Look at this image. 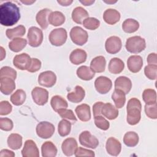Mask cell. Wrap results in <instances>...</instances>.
<instances>
[{
    "instance_id": "59",
    "label": "cell",
    "mask_w": 157,
    "mask_h": 157,
    "mask_svg": "<svg viewBox=\"0 0 157 157\" xmlns=\"http://www.w3.org/2000/svg\"><path fill=\"white\" fill-rule=\"evenodd\" d=\"M104 2H106V3H108V4H110V3L113 4V3H115L117 1H104Z\"/></svg>"
},
{
    "instance_id": "58",
    "label": "cell",
    "mask_w": 157,
    "mask_h": 157,
    "mask_svg": "<svg viewBox=\"0 0 157 157\" xmlns=\"http://www.w3.org/2000/svg\"><path fill=\"white\" fill-rule=\"evenodd\" d=\"M21 2L22 3H23V4H26V5H30V4H33V2H34L35 1H21Z\"/></svg>"
},
{
    "instance_id": "6",
    "label": "cell",
    "mask_w": 157,
    "mask_h": 157,
    "mask_svg": "<svg viewBox=\"0 0 157 157\" xmlns=\"http://www.w3.org/2000/svg\"><path fill=\"white\" fill-rule=\"evenodd\" d=\"M27 37L29 45L33 47H37L42 44L44 39L42 31L36 26L29 28Z\"/></svg>"
},
{
    "instance_id": "13",
    "label": "cell",
    "mask_w": 157,
    "mask_h": 157,
    "mask_svg": "<svg viewBox=\"0 0 157 157\" xmlns=\"http://www.w3.org/2000/svg\"><path fill=\"white\" fill-rule=\"evenodd\" d=\"M31 63V58L30 56L26 53H23L15 56L13 59V66L20 70H28Z\"/></svg>"
},
{
    "instance_id": "46",
    "label": "cell",
    "mask_w": 157,
    "mask_h": 157,
    "mask_svg": "<svg viewBox=\"0 0 157 157\" xmlns=\"http://www.w3.org/2000/svg\"><path fill=\"white\" fill-rule=\"evenodd\" d=\"M4 77L15 80L17 78V71L9 66H4L1 67L0 71V78Z\"/></svg>"
},
{
    "instance_id": "26",
    "label": "cell",
    "mask_w": 157,
    "mask_h": 157,
    "mask_svg": "<svg viewBox=\"0 0 157 157\" xmlns=\"http://www.w3.org/2000/svg\"><path fill=\"white\" fill-rule=\"evenodd\" d=\"M105 58L103 56H98L94 58L91 60L90 63V68L94 73H101L105 71Z\"/></svg>"
},
{
    "instance_id": "11",
    "label": "cell",
    "mask_w": 157,
    "mask_h": 157,
    "mask_svg": "<svg viewBox=\"0 0 157 157\" xmlns=\"http://www.w3.org/2000/svg\"><path fill=\"white\" fill-rule=\"evenodd\" d=\"M94 86L96 91L100 94H106L112 88L111 80L105 76H99L94 81Z\"/></svg>"
},
{
    "instance_id": "44",
    "label": "cell",
    "mask_w": 157,
    "mask_h": 157,
    "mask_svg": "<svg viewBox=\"0 0 157 157\" xmlns=\"http://www.w3.org/2000/svg\"><path fill=\"white\" fill-rule=\"evenodd\" d=\"M144 73L150 80H156L157 77V65L148 64L145 67Z\"/></svg>"
},
{
    "instance_id": "3",
    "label": "cell",
    "mask_w": 157,
    "mask_h": 157,
    "mask_svg": "<svg viewBox=\"0 0 157 157\" xmlns=\"http://www.w3.org/2000/svg\"><path fill=\"white\" fill-rule=\"evenodd\" d=\"M125 47L126 50L130 53H139L145 48V40L139 36L129 37L126 40Z\"/></svg>"
},
{
    "instance_id": "2",
    "label": "cell",
    "mask_w": 157,
    "mask_h": 157,
    "mask_svg": "<svg viewBox=\"0 0 157 157\" xmlns=\"http://www.w3.org/2000/svg\"><path fill=\"white\" fill-rule=\"evenodd\" d=\"M142 105L140 101L136 98H131L127 104L126 120L129 124L136 125L141 118Z\"/></svg>"
},
{
    "instance_id": "22",
    "label": "cell",
    "mask_w": 157,
    "mask_h": 157,
    "mask_svg": "<svg viewBox=\"0 0 157 157\" xmlns=\"http://www.w3.org/2000/svg\"><path fill=\"white\" fill-rule=\"evenodd\" d=\"M103 19L109 25H115L120 19V12L114 9H108L103 13Z\"/></svg>"
},
{
    "instance_id": "35",
    "label": "cell",
    "mask_w": 157,
    "mask_h": 157,
    "mask_svg": "<svg viewBox=\"0 0 157 157\" xmlns=\"http://www.w3.org/2000/svg\"><path fill=\"white\" fill-rule=\"evenodd\" d=\"M27 40L24 38L17 37L12 39L9 43V47L13 52H19L26 45Z\"/></svg>"
},
{
    "instance_id": "21",
    "label": "cell",
    "mask_w": 157,
    "mask_h": 157,
    "mask_svg": "<svg viewBox=\"0 0 157 157\" xmlns=\"http://www.w3.org/2000/svg\"><path fill=\"white\" fill-rule=\"evenodd\" d=\"M75 112L80 120L82 121H88L91 119L90 107L86 104H82L76 107Z\"/></svg>"
},
{
    "instance_id": "27",
    "label": "cell",
    "mask_w": 157,
    "mask_h": 157,
    "mask_svg": "<svg viewBox=\"0 0 157 157\" xmlns=\"http://www.w3.org/2000/svg\"><path fill=\"white\" fill-rule=\"evenodd\" d=\"M124 67L123 61L118 58H113L110 59L109 64V71L113 74H118L121 73Z\"/></svg>"
},
{
    "instance_id": "37",
    "label": "cell",
    "mask_w": 157,
    "mask_h": 157,
    "mask_svg": "<svg viewBox=\"0 0 157 157\" xmlns=\"http://www.w3.org/2000/svg\"><path fill=\"white\" fill-rule=\"evenodd\" d=\"M26 98V94L25 91L23 90L18 89L16 90L10 96V101L11 102L17 106L22 105Z\"/></svg>"
},
{
    "instance_id": "48",
    "label": "cell",
    "mask_w": 157,
    "mask_h": 157,
    "mask_svg": "<svg viewBox=\"0 0 157 157\" xmlns=\"http://www.w3.org/2000/svg\"><path fill=\"white\" fill-rule=\"evenodd\" d=\"M13 127V121L8 118H0V128L1 130L6 131H10Z\"/></svg>"
},
{
    "instance_id": "42",
    "label": "cell",
    "mask_w": 157,
    "mask_h": 157,
    "mask_svg": "<svg viewBox=\"0 0 157 157\" xmlns=\"http://www.w3.org/2000/svg\"><path fill=\"white\" fill-rule=\"evenodd\" d=\"M83 26L89 30H95L100 25V21L96 18L88 17L85 18L82 23Z\"/></svg>"
},
{
    "instance_id": "36",
    "label": "cell",
    "mask_w": 157,
    "mask_h": 157,
    "mask_svg": "<svg viewBox=\"0 0 157 157\" xmlns=\"http://www.w3.org/2000/svg\"><path fill=\"white\" fill-rule=\"evenodd\" d=\"M139 28V22L132 18H128L125 20L122 24V29L126 33H133L137 31Z\"/></svg>"
},
{
    "instance_id": "12",
    "label": "cell",
    "mask_w": 157,
    "mask_h": 157,
    "mask_svg": "<svg viewBox=\"0 0 157 157\" xmlns=\"http://www.w3.org/2000/svg\"><path fill=\"white\" fill-rule=\"evenodd\" d=\"M122 47L121 39L115 36H110L107 39L105 43V48L107 53L115 54L120 52Z\"/></svg>"
},
{
    "instance_id": "55",
    "label": "cell",
    "mask_w": 157,
    "mask_h": 157,
    "mask_svg": "<svg viewBox=\"0 0 157 157\" xmlns=\"http://www.w3.org/2000/svg\"><path fill=\"white\" fill-rule=\"evenodd\" d=\"M57 2L62 6H70L73 2V1H72V0H59V1H57Z\"/></svg>"
},
{
    "instance_id": "8",
    "label": "cell",
    "mask_w": 157,
    "mask_h": 157,
    "mask_svg": "<svg viewBox=\"0 0 157 157\" xmlns=\"http://www.w3.org/2000/svg\"><path fill=\"white\" fill-rule=\"evenodd\" d=\"M79 142L85 147L94 149L99 145L98 139L88 131H84L79 135Z\"/></svg>"
},
{
    "instance_id": "15",
    "label": "cell",
    "mask_w": 157,
    "mask_h": 157,
    "mask_svg": "<svg viewBox=\"0 0 157 157\" xmlns=\"http://www.w3.org/2000/svg\"><path fill=\"white\" fill-rule=\"evenodd\" d=\"M105 148L107 152L109 155L117 156L121 152V144L118 139L115 137H110L107 140Z\"/></svg>"
},
{
    "instance_id": "41",
    "label": "cell",
    "mask_w": 157,
    "mask_h": 157,
    "mask_svg": "<svg viewBox=\"0 0 157 157\" xmlns=\"http://www.w3.org/2000/svg\"><path fill=\"white\" fill-rule=\"evenodd\" d=\"M142 98L146 104H151L156 102V93L153 89H145L142 93Z\"/></svg>"
},
{
    "instance_id": "18",
    "label": "cell",
    "mask_w": 157,
    "mask_h": 157,
    "mask_svg": "<svg viewBox=\"0 0 157 157\" xmlns=\"http://www.w3.org/2000/svg\"><path fill=\"white\" fill-rule=\"evenodd\" d=\"M0 90L5 95H9L12 93L16 86L15 80L6 77L0 78Z\"/></svg>"
},
{
    "instance_id": "38",
    "label": "cell",
    "mask_w": 157,
    "mask_h": 157,
    "mask_svg": "<svg viewBox=\"0 0 157 157\" xmlns=\"http://www.w3.org/2000/svg\"><path fill=\"white\" fill-rule=\"evenodd\" d=\"M26 33L25 27L23 25H18L14 28L7 29L6 31V36L10 39L20 37L25 35Z\"/></svg>"
},
{
    "instance_id": "7",
    "label": "cell",
    "mask_w": 157,
    "mask_h": 157,
    "mask_svg": "<svg viewBox=\"0 0 157 157\" xmlns=\"http://www.w3.org/2000/svg\"><path fill=\"white\" fill-rule=\"evenodd\" d=\"M54 125L48 121H41L37 124L36 131L37 135L42 139H48L55 132Z\"/></svg>"
},
{
    "instance_id": "39",
    "label": "cell",
    "mask_w": 157,
    "mask_h": 157,
    "mask_svg": "<svg viewBox=\"0 0 157 157\" xmlns=\"http://www.w3.org/2000/svg\"><path fill=\"white\" fill-rule=\"evenodd\" d=\"M139 139V136L136 132L134 131H129L124 134L123 142L126 146L133 147L137 145Z\"/></svg>"
},
{
    "instance_id": "29",
    "label": "cell",
    "mask_w": 157,
    "mask_h": 157,
    "mask_svg": "<svg viewBox=\"0 0 157 157\" xmlns=\"http://www.w3.org/2000/svg\"><path fill=\"white\" fill-rule=\"evenodd\" d=\"M88 12L82 7H75L72 12V20L77 24H82L83 20L88 18Z\"/></svg>"
},
{
    "instance_id": "20",
    "label": "cell",
    "mask_w": 157,
    "mask_h": 157,
    "mask_svg": "<svg viewBox=\"0 0 157 157\" xmlns=\"http://www.w3.org/2000/svg\"><path fill=\"white\" fill-rule=\"evenodd\" d=\"M86 58V52L84 50L80 48H76L74 50L69 56L70 61L75 65H78L85 62Z\"/></svg>"
},
{
    "instance_id": "5",
    "label": "cell",
    "mask_w": 157,
    "mask_h": 157,
    "mask_svg": "<svg viewBox=\"0 0 157 157\" xmlns=\"http://www.w3.org/2000/svg\"><path fill=\"white\" fill-rule=\"evenodd\" d=\"M70 37L72 42L77 45H83L88 41V33L80 26L73 27L70 31Z\"/></svg>"
},
{
    "instance_id": "53",
    "label": "cell",
    "mask_w": 157,
    "mask_h": 157,
    "mask_svg": "<svg viewBox=\"0 0 157 157\" xmlns=\"http://www.w3.org/2000/svg\"><path fill=\"white\" fill-rule=\"evenodd\" d=\"M148 64L157 65V55L155 53H151L148 55L147 59Z\"/></svg>"
},
{
    "instance_id": "16",
    "label": "cell",
    "mask_w": 157,
    "mask_h": 157,
    "mask_svg": "<svg viewBox=\"0 0 157 157\" xmlns=\"http://www.w3.org/2000/svg\"><path fill=\"white\" fill-rule=\"evenodd\" d=\"M78 148L77 140L73 137H69L66 139L62 143L61 149L63 154L67 156L73 155Z\"/></svg>"
},
{
    "instance_id": "14",
    "label": "cell",
    "mask_w": 157,
    "mask_h": 157,
    "mask_svg": "<svg viewBox=\"0 0 157 157\" xmlns=\"http://www.w3.org/2000/svg\"><path fill=\"white\" fill-rule=\"evenodd\" d=\"M21 155L23 157L39 156V151L34 141L31 139L25 141L24 147L21 150Z\"/></svg>"
},
{
    "instance_id": "40",
    "label": "cell",
    "mask_w": 157,
    "mask_h": 157,
    "mask_svg": "<svg viewBox=\"0 0 157 157\" xmlns=\"http://www.w3.org/2000/svg\"><path fill=\"white\" fill-rule=\"evenodd\" d=\"M71 130V123L66 119L61 120L58 125V134L61 137H65L69 134Z\"/></svg>"
},
{
    "instance_id": "10",
    "label": "cell",
    "mask_w": 157,
    "mask_h": 157,
    "mask_svg": "<svg viewBox=\"0 0 157 157\" xmlns=\"http://www.w3.org/2000/svg\"><path fill=\"white\" fill-rule=\"evenodd\" d=\"M56 82V74L51 71H46L41 72L38 77V83L41 86L50 88L52 87Z\"/></svg>"
},
{
    "instance_id": "9",
    "label": "cell",
    "mask_w": 157,
    "mask_h": 157,
    "mask_svg": "<svg viewBox=\"0 0 157 157\" xmlns=\"http://www.w3.org/2000/svg\"><path fill=\"white\" fill-rule=\"evenodd\" d=\"M31 95L34 102L39 105H45L48 100V91L41 87L34 88L31 91Z\"/></svg>"
},
{
    "instance_id": "52",
    "label": "cell",
    "mask_w": 157,
    "mask_h": 157,
    "mask_svg": "<svg viewBox=\"0 0 157 157\" xmlns=\"http://www.w3.org/2000/svg\"><path fill=\"white\" fill-rule=\"evenodd\" d=\"M104 102H96L93 106V112L94 117L98 115H101V109L104 105Z\"/></svg>"
},
{
    "instance_id": "56",
    "label": "cell",
    "mask_w": 157,
    "mask_h": 157,
    "mask_svg": "<svg viewBox=\"0 0 157 157\" xmlns=\"http://www.w3.org/2000/svg\"><path fill=\"white\" fill-rule=\"evenodd\" d=\"M80 2L82 4H83L84 6H90L92 4H93L94 2V1H88V0H86V1H80Z\"/></svg>"
},
{
    "instance_id": "25",
    "label": "cell",
    "mask_w": 157,
    "mask_h": 157,
    "mask_svg": "<svg viewBox=\"0 0 157 157\" xmlns=\"http://www.w3.org/2000/svg\"><path fill=\"white\" fill-rule=\"evenodd\" d=\"M101 114L107 119L112 120L118 116V110L112 104L107 102L104 103L102 107Z\"/></svg>"
},
{
    "instance_id": "30",
    "label": "cell",
    "mask_w": 157,
    "mask_h": 157,
    "mask_svg": "<svg viewBox=\"0 0 157 157\" xmlns=\"http://www.w3.org/2000/svg\"><path fill=\"white\" fill-rule=\"evenodd\" d=\"M65 20V16L59 11L52 12L48 17V23L54 26H58L63 25Z\"/></svg>"
},
{
    "instance_id": "23",
    "label": "cell",
    "mask_w": 157,
    "mask_h": 157,
    "mask_svg": "<svg viewBox=\"0 0 157 157\" xmlns=\"http://www.w3.org/2000/svg\"><path fill=\"white\" fill-rule=\"evenodd\" d=\"M85 96V90L81 86L77 85L75 87L74 91L70 92L67 94V98L71 102L78 103L84 99Z\"/></svg>"
},
{
    "instance_id": "43",
    "label": "cell",
    "mask_w": 157,
    "mask_h": 157,
    "mask_svg": "<svg viewBox=\"0 0 157 157\" xmlns=\"http://www.w3.org/2000/svg\"><path fill=\"white\" fill-rule=\"evenodd\" d=\"M95 125L101 130L106 131L109 128V122L102 115H98L94 117Z\"/></svg>"
},
{
    "instance_id": "19",
    "label": "cell",
    "mask_w": 157,
    "mask_h": 157,
    "mask_svg": "<svg viewBox=\"0 0 157 157\" xmlns=\"http://www.w3.org/2000/svg\"><path fill=\"white\" fill-rule=\"evenodd\" d=\"M132 88L131 80L127 77L120 76L115 81V89L123 91L126 94H128Z\"/></svg>"
},
{
    "instance_id": "4",
    "label": "cell",
    "mask_w": 157,
    "mask_h": 157,
    "mask_svg": "<svg viewBox=\"0 0 157 157\" xmlns=\"http://www.w3.org/2000/svg\"><path fill=\"white\" fill-rule=\"evenodd\" d=\"M67 37V31L64 28H59L53 29L49 34V41L52 45L59 47L63 45Z\"/></svg>"
},
{
    "instance_id": "57",
    "label": "cell",
    "mask_w": 157,
    "mask_h": 157,
    "mask_svg": "<svg viewBox=\"0 0 157 157\" xmlns=\"http://www.w3.org/2000/svg\"><path fill=\"white\" fill-rule=\"evenodd\" d=\"M0 48H1V61H2V60H3L4 58L6 56V51L2 47H1Z\"/></svg>"
},
{
    "instance_id": "49",
    "label": "cell",
    "mask_w": 157,
    "mask_h": 157,
    "mask_svg": "<svg viewBox=\"0 0 157 157\" xmlns=\"http://www.w3.org/2000/svg\"><path fill=\"white\" fill-rule=\"evenodd\" d=\"M74 155L76 157H79V156L94 157L95 156V154L93 151L88 149H86L80 147L77 148V150L74 153Z\"/></svg>"
},
{
    "instance_id": "32",
    "label": "cell",
    "mask_w": 157,
    "mask_h": 157,
    "mask_svg": "<svg viewBox=\"0 0 157 157\" xmlns=\"http://www.w3.org/2000/svg\"><path fill=\"white\" fill-rule=\"evenodd\" d=\"M22 136L19 134H10L7 138V145L12 150H18L22 145Z\"/></svg>"
},
{
    "instance_id": "24",
    "label": "cell",
    "mask_w": 157,
    "mask_h": 157,
    "mask_svg": "<svg viewBox=\"0 0 157 157\" xmlns=\"http://www.w3.org/2000/svg\"><path fill=\"white\" fill-rule=\"evenodd\" d=\"M51 12L52 11L50 9L45 8L39 10L36 14V21L42 29H46L47 28L48 25V17Z\"/></svg>"
},
{
    "instance_id": "31",
    "label": "cell",
    "mask_w": 157,
    "mask_h": 157,
    "mask_svg": "<svg viewBox=\"0 0 157 157\" xmlns=\"http://www.w3.org/2000/svg\"><path fill=\"white\" fill-rule=\"evenodd\" d=\"M78 77L83 80H90L95 75V73L91 69L90 67L86 66H82L79 67L76 71Z\"/></svg>"
},
{
    "instance_id": "34",
    "label": "cell",
    "mask_w": 157,
    "mask_h": 157,
    "mask_svg": "<svg viewBox=\"0 0 157 157\" xmlns=\"http://www.w3.org/2000/svg\"><path fill=\"white\" fill-rule=\"evenodd\" d=\"M112 99L116 107L120 109L124 106L126 102V94L120 90L115 89L112 94Z\"/></svg>"
},
{
    "instance_id": "17",
    "label": "cell",
    "mask_w": 157,
    "mask_h": 157,
    "mask_svg": "<svg viewBox=\"0 0 157 157\" xmlns=\"http://www.w3.org/2000/svg\"><path fill=\"white\" fill-rule=\"evenodd\" d=\"M127 66L131 72L137 73L142 67L143 59L139 55H132L127 60Z\"/></svg>"
},
{
    "instance_id": "1",
    "label": "cell",
    "mask_w": 157,
    "mask_h": 157,
    "mask_svg": "<svg viewBox=\"0 0 157 157\" xmlns=\"http://www.w3.org/2000/svg\"><path fill=\"white\" fill-rule=\"evenodd\" d=\"M20 18L18 7L12 2H6L0 6V23L5 26H13Z\"/></svg>"
},
{
    "instance_id": "54",
    "label": "cell",
    "mask_w": 157,
    "mask_h": 157,
    "mask_svg": "<svg viewBox=\"0 0 157 157\" xmlns=\"http://www.w3.org/2000/svg\"><path fill=\"white\" fill-rule=\"evenodd\" d=\"M15 153L7 149H3L0 151V156L1 157H4V156H8V157H13L15 156Z\"/></svg>"
},
{
    "instance_id": "33",
    "label": "cell",
    "mask_w": 157,
    "mask_h": 157,
    "mask_svg": "<svg viewBox=\"0 0 157 157\" xmlns=\"http://www.w3.org/2000/svg\"><path fill=\"white\" fill-rule=\"evenodd\" d=\"M50 104L53 110L56 112L59 109H66L68 107V104L66 99L59 95H55L52 98Z\"/></svg>"
},
{
    "instance_id": "45",
    "label": "cell",
    "mask_w": 157,
    "mask_h": 157,
    "mask_svg": "<svg viewBox=\"0 0 157 157\" xmlns=\"http://www.w3.org/2000/svg\"><path fill=\"white\" fill-rule=\"evenodd\" d=\"M145 112L146 115L151 119L157 118V104L156 102L151 104H145Z\"/></svg>"
},
{
    "instance_id": "28",
    "label": "cell",
    "mask_w": 157,
    "mask_h": 157,
    "mask_svg": "<svg viewBox=\"0 0 157 157\" xmlns=\"http://www.w3.org/2000/svg\"><path fill=\"white\" fill-rule=\"evenodd\" d=\"M41 152L43 157H55L57 153V148L52 142L46 141L42 145Z\"/></svg>"
},
{
    "instance_id": "50",
    "label": "cell",
    "mask_w": 157,
    "mask_h": 157,
    "mask_svg": "<svg viewBox=\"0 0 157 157\" xmlns=\"http://www.w3.org/2000/svg\"><path fill=\"white\" fill-rule=\"evenodd\" d=\"M12 110V105L7 101H2L0 102V115H7L9 114Z\"/></svg>"
},
{
    "instance_id": "47",
    "label": "cell",
    "mask_w": 157,
    "mask_h": 157,
    "mask_svg": "<svg viewBox=\"0 0 157 157\" xmlns=\"http://www.w3.org/2000/svg\"><path fill=\"white\" fill-rule=\"evenodd\" d=\"M57 112L63 119H66L72 121H77V120L73 111L71 109H67L66 108L61 109H59Z\"/></svg>"
},
{
    "instance_id": "51",
    "label": "cell",
    "mask_w": 157,
    "mask_h": 157,
    "mask_svg": "<svg viewBox=\"0 0 157 157\" xmlns=\"http://www.w3.org/2000/svg\"><path fill=\"white\" fill-rule=\"evenodd\" d=\"M41 61L37 58H31V63L28 69V71L29 72H36L38 71L41 67Z\"/></svg>"
}]
</instances>
